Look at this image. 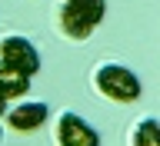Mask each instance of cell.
I'll use <instances>...</instances> for the list:
<instances>
[{
    "label": "cell",
    "mask_w": 160,
    "mask_h": 146,
    "mask_svg": "<svg viewBox=\"0 0 160 146\" xmlns=\"http://www.w3.org/2000/svg\"><path fill=\"white\" fill-rule=\"evenodd\" d=\"M30 93V77L27 73H20V70L7 67L3 60H0V97L7 100H20Z\"/></svg>",
    "instance_id": "6"
},
{
    "label": "cell",
    "mask_w": 160,
    "mask_h": 146,
    "mask_svg": "<svg viewBox=\"0 0 160 146\" xmlns=\"http://www.w3.org/2000/svg\"><path fill=\"white\" fill-rule=\"evenodd\" d=\"M0 60H3L7 67L27 73V77H33V73L40 70V53H37V47H33L27 37H20V33H10V37L0 40Z\"/></svg>",
    "instance_id": "3"
},
{
    "label": "cell",
    "mask_w": 160,
    "mask_h": 146,
    "mask_svg": "<svg viewBox=\"0 0 160 146\" xmlns=\"http://www.w3.org/2000/svg\"><path fill=\"white\" fill-rule=\"evenodd\" d=\"M130 139L137 146H160V123L153 116H143L137 126L130 130Z\"/></svg>",
    "instance_id": "7"
},
{
    "label": "cell",
    "mask_w": 160,
    "mask_h": 146,
    "mask_svg": "<svg viewBox=\"0 0 160 146\" xmlns=\"http://www.w3.org/2000/svg\"><path fill=\"white\" fill-rule=\"evenodd\" d=\"M103 17H107V0H63L57 10V27L63 37L83 43Z\"/></svg>",
    "instance_id": "1"
},
{
    "label": "cell",
    "mask_w": 160,
    "mask_h": 146,
    "mask_svg": "<svg viewBox=\"0 0 160 146\" xmlns=\"http://www.w3.org/2000/svg\"><path fill=\"white\" fill-rule=\"evenodd\" d=\"M93 90L113 103H133L140 100V80L123 63H100L93 70Z\"/></svg>",
    "instance_id": "2"
},
{
    "label": "cell",
    "mask_w": 160,
    "mask_h": 146,
    "mask_svg": "<svg viewBox=\"0 0 160 146\" xmlns=\"http://www.w3.org/2000/svg\"><path fill=\"white\" fill-rule=\"evenodd\" d=\"M57 143L60 146H97L100 136H97V130L90 126L80 113L63 110V113L57 116Z\"/></svg>",
    "instance_id": "4"
},
{
    "label": "cell",
    "mask_w": 160,
    "mask_h": 146,
    "mask_svg": "<svg viewBox=\"0 0 160 146\" xmlns=\"http://www.w3.org/2000/svg\"><path fill=\"white\" fill-rule=\"evenodd\" d=\"M50 110L47 103H40V100H27V103H17L13 110H7V123L10 130H17V133H33L47 123Z\"/></svg>",
    "instance_id": "5"
},
{
    "label": "cell",
    "mask_w": 160,
    "mask_h": 146,
    "mask_svg": "<svg viewBox=\"0 0 160 146\" xmlns=\"http://www.w3.org/2000/svg\"><path fill=\"white\" fill-rule=\"evenodd\" d=\"M7 116V97H0V120Z\"/></svg>",
    "instance_id": "8"
}]
</instances>
